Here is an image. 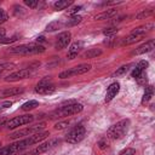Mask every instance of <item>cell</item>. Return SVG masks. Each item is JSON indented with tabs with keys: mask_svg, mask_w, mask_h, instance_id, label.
<instances>
[{
	"mask_svg": "<svg viewBox=\"0 0 155 155\" xmlns=\"http://www.w3.org/2000/svg\"><path fill=\"white\" fill-rule=\"evenodd\" d=\"M48 136H50V132L44 131V132L35 133L33 136L25 137L22 140H18V142H15V143H12L10 145H6V147L0 148V155H15V154L21 153L24 149L29 148L30 145H34L36 143H40L41 140H44Z\"/></svg>",
	"mask_w": 155,
	"mask_h": 155,
	"instance_id": "obj_1",
	"label": "cell"
},
{
	"mask_svg": "<svg viewBox=\"0 0 155 155\" xmlns=\"http://www.w3.org/2000/svg\"><path fill=\"white\" fill-rule=\"evenodd\" d=\"M84 109L82 104L78 103V102H68L67 104L61 105L58 109H56L54 111H52L50 114L51 119L54 117H64V116H71V115H76L79 113H81Z\"/></svg>",
	"mask_w": 155,
	"mask_h": 155,
	"instance_id": "obj_2",
	"label": "cell"
},
{
	"mask_svg": "<svg viewBox=\"0 0 155 155\" xmlns=\"http://www.w3.org/2000/svg\"><path fill=\"white\" fill-rule=\"evenodd\" d=\"M128 127H130V120L128 119H124V120L116 122L115 125H113L108 130L107 137L110 138V139H120L127 133Z\"/></svg>",
	"mask_w": 155,
	"mask_h": 155,
	"instance_id": "obj_3",
	"label": "cell"
},
{
	"mask_svg": "<svg viewBox=\"0 0 155 155\" xmlns=\"http://www.w3.org/2000/svg\"><path fill=\"white\" fill-rule=\"evenodd\" d=\"M10 52L12 53H17V54H38V53H42L45 52V47L40 44L36 42H30V44H25V45H19L17 47H12L10 50Z\"/></svg>",
	"mask_w": 155,
	"mask_h": 155,
	"instance_id": "obj_4",
	"label": "cell"
},
{
	"mask_svg": "<svg viewBox=\"0 0 155 155\" xmlns=\"http://www.w3.org/2000/svg\"><path fill=\"white\" fill-rule=\"evenodd\" d=\"M45 122H39L36 125H33V126H29V127H25L23 130H18L13 133H11L8 137L11 139H17V138H21V137H29V136H33L35 133H39L41 132V130L45 127Z\"/></svg>",
	"mask_w": 155,
	"mask_h": 155,
	"instance_id": "obj_5",
	"label": "cell"
},
{
	"mask_svg": "<svg viewBox=\"0 0 155 155\" xmlns=\"http://www.w3.org/2000/svg\"><path fill=\"white\" fill-rule=\"evenodd\" d=\"M85 134H86V128L79 124L76 126H74L65 136V140L70 144H76L79 142H81L84 138H85Z\"/></svg>",
	"mask_w": 155,
	"mask_h": 155,
	"instance_id": "obj_6",
	"label": "cell"
},
{
	"mask_svg": "<svg viewBox=\"0 0 155 155\" xmlns=\"http://www.w3.org/2000/svg\"><path fill=\"white\" fill-rule=\"evenodd\" d=\"M90 69H91V64H86V63L79 64V65H75V67H73V68H70L68 70L62 71L58 75V78L59 79H68V78H71V76H75V75L85 74V73L90 71Z\"/></svg>",
	"mask_w": 155,
	"mask_h": 155,
	"instance_id": "obj_7",
	"label": "cell"
},
{
	"mask_svg": "<svg viewBox=\"0 0 155 155\" xmlns=\"http://www.w3.org/2000/svg\"><path fill=\"white\" fill-rule=\"evenodd\" d=\"M54 91H56V87H54V84L52 82L51 78L41 79L35 87V92L39 94H51Z\"/></svg>",
	"mask_w": 155,
	"mask_h": 155,
	"instance_id": "obj_8",
	"label": "cell"
},
{
	"mask_svg": "<svg viewBox=\"0 0 155 155\" xmlns=\"http://www.w3.org/2000/svg\"><path fill=\"white\" fill-rule=\"evenodd\" d=\"M34 120V116L30 115V114H25V115H19V116H16L11 120H8L5 126L10 130H13V128H17L19 126H23V125H27V124H30L31 121Z\"/></svg>",
	"mask_w": 155,
	"mask_h": 155,
	"instance_id": "obj_9",
	"label": "cell"
},
{
	"mask_svg": "<svg viewBox=\"0 0 155 155\" xmlns=\"http://www.w3.org/2000/svg\"><path fill=\"white\" fill-rule=\"evenodd\" d=\"M33 70H34V68L21 69V70H18V71H15V73L7 75V76L5 78V81H7V82H15V81H18V80L27 79V78H29V76L33 74Z\"/></svg>",
	"mask_w": 155,
	"mask_h": 155,
	"instance_id": "obj_10",
	"label": "cell"
},
{
	"mask_svg": "<svg viewBox=\"0 0 155 155\" xmlns=\"http://www.w3.org/2000/svg\"><path fill=\"white\" fill-rule=\"evenodd\" d=\"M70 39H71L70 31H63V33H61V34L56 38L54 48H56V50H63V48H65V47L69 45Z\"/></svg>",
	"mask_w": 155,
	"mask_h": 155,
	"instance_id": "obj_11",
	"label": "cell"
},
{
	"mask_svg": "<svg viewBox=\"0 0 155 155\" xmlns=\"http://www.w3.org/2000/svg\"><path fill=\"white\" fill-rule=\"evenodd\" d=\"M82 48H84V41L79 40V41L73 42V44L70 45L69 50H68V53H67L68 59H74V58L78 56V53H79Z\"/></svg>",
	"mask_w": 155,
	"mask_h": 155,
	"instance_id": "obj_12",
	"label": "cell"
},
{
	"mask_svg": "<svg viewBox=\"0 0 155 155\" xmlns=\"http://www.w3.org/2000/svg\"><path fill=\"white\" fill-rule=\"evenodd\" d=\"M120 91V84L119 82H113L109 85L107 93H105V102H110L114 97H116V94Z\"/></svg>",
	"mask_w": 155,
	"mask_h": 155,
	"instance_id": "obj_13",
	"label": "cell"
},
{
	"mask_svg": "<svg viewBox=\"0 0 155 155\" xmlns=\"http://www.w3.org/2000/svg\"><path fill=\"white\" fill-rule=\"evenodd\" d=\"M154 45H155L154 40L150 39L149 41H147V42H144L143 45L138 46V47L132 52V54H143V53H147V52H149V51H151V50L154 48Z\"/></svg>",
	"mask_w": 155,
	"mask_h": 155,
	"instance_id": "obj_14",
	"label": "cell"
},
{
	"mask_svg": "<svg viewBox=\"0 0 155 155\" xmlns=\"http://www.w3.org/2000/svg\"><path fill=\"white\" fill-rule=\"evenodd\" d=\"M144 36H145V34H140V33H131L128 36H126V38L122 40L121 45H122V46H125V45L134 44V42H137V41L142 40Z\"/></svg>",
	"mask_w": 155,
	"mask_h": 155,
	"instance_id": "obj_15",
	"label": "cell"
},
{
	"mask_svg": "<svg viewBox=\"0 0 155 155\" xmlns=\"http://www.w3.org/2000/svg\"><path fill=\"white\" fill-rule=\"evenodd\" d=\"M148 65H149V63H148L147 61H140V62L136 65V68L133 69V71H132V78H134V79L137 80L143 73H145Z\"/></svg>",
	"mask_w": 155,
	"mask_h": 155,
	"instance_id": "obj_16",
	"label": "cell"
},
{
	"mask_svg": "<svg viewBox=\"0 0 155 155\" xmlns=\"http://www.w3.org/2000/svg\"><path fill=\"white\" fill-rule=\"evenodd\" d=\"M117 13V10L116 8H110V10H107V11H103L101 12L99 15H97L94 17L96 21H103V19H110L111 17H114L115 15Z\"/></svg>",
	"mask_w": 155,
	"mask_h": 155,
	"instance_id": "obj_17",
	"label": "cell"
},
{
	"mask_svg": "<svg viewBox=\"0 0 155 155\" xmlns=\"http://www.w3.org/2000/svg\"><path fill=\"white\" fill-rule=\"evenodd\" d=\"M23 91H24L23 87H12V88L4 90L1 92V96H4V97H12V96H17L19 93H23Z\"/></svg>",
	"mask_w": 155,
	"mask_h": 155,
	"instance_id": "obj_18",
	"label": "cell"
},
{
	"mask_svg": "<svg viewBox=\"0 0 155 155\" xmlns=\"http://www.w3.org/2000/svg\"><path fill=\"white\" fill-rule=\"evenodd\" d=\"M70 5H73V1L71 0H58L57 2L53 4V8L56 11H61V10L68 8Z\"/></svg>",
	"mask_w": 155,
	"mask_h": 155,
	"instance_id": "obj_19",
	"label": "cell"
},
{
	"mask_svg": "<svg viewBox=\"0 0 155 155\" xmlns=\"http://www.w3.org/2000/svg\"><path fill=\"white\" fill-rule=\"evenodd\" d=\"M64 27V23H62L61 21H53V22H51V23H48L47 25H46V31H54V30H57V29H61V28H63Z\"/></svg>",
	"mask_w": 155,
	"mask_h": 155,
	"instance_id": "obj_20",
	"label": "cell"
},
{
	"mask_svg": "<svg viewBox=\"0 0 155 155\" xmlns=\"http://www.w3.org/2000/svg\"><path fill=\"white\" fill-rule=\"evenodd\" d=\"M153 94H154L153 86H147L145 87V91H144V94H143V98H142V104H145L147 102H149L151 99Z\"/></svg>",
	"mask_w": 155,
	"mask_h": 155,
	"instance_id": "obj_21",
	"label": "cell"
},
{
	"mask_svg": "<svg viewBox=\"0 0 155 155\" xmlns=\"http://www.w3.org/2000/svg\"><path fill=\"white\" fill-rule=\"evenodd\" d=\"M81 21H82V17L79 16V15L71 16V17L64 23V27H73V25H76V24H79Z\"/></svg>",
	"mask_w": 155,
	"mask_h": 155,
	"instance_id": "obj_22",
	"label": "cell"
},
{
	"mask_svg": "<svg viewBox=\"0 0 155 155\" xmlns=\"http://www.w3.org/2000/svg\"><path fill=\"white\" fill-rule=\"evenodd\" d=\"M99 54H102V50L101 48H90L84 53V57L85 58H96Z\"/></svg>",
	"mask_w": 155,
	"mask_h": 155,
	"instance_id": "obj_23",
	"label": "cell"
},
{
	"mask_svg": "<svg viewBox=\"0 0 155 155\" xmlns=\"http://www.w3.org/2000/svg\"><path fill=\"white\" fill-rule=\"evenodd\" d=\"M36 107H39V102H38V101H35V99H31V101H28V102H25V103L22 105V110H24V111H28V110L35 109Z\"/></svg>",
	"mask_w": 155,
	"mask_h": 155,
	"instance_id": "obj_24",
	"label": "cell"
},
{
	"mask_svg": "<svg viewBox=\"0 0 155 155\" xmlns=\"http://www.w3.org/2000/svg\"><path fill=\"white\" fill-rule=\"evenodd\" d=\"M153 10L151 8H149V10H144V11H142V12H139L137 16H136V18L137 19H143V18H147V17H149V16H151L153 15Z\"/></svg>",
	"mask_w": 155,
	"mask_h": 155,
	"instance_id": "obj_25",
	"label": "cell"
},
{
	"mask_svg": "<svg viewBox=\"0 0 155 155\" xmlns=\"http://www.w3.org/2000/svg\"><path fill=\"white\" fill-rule=\"evenodd\" d=\"M130 64H127V65H122L121 68H119L115 73H114V76H120V75H125L127 71H128V69H130Z\"/></svg>",
	"mask_w": 155,
	"mask_h": 155,
	"instance_id": "obj_26",
	"label": "cell"
},
{
	"mask_svg": "<svg viewBox=\"0 0 155 155\" xmlns=\"http://www.w3.org/2000/svg\"><path fill=\"white\" fill-rule=\"evenodd\" d=\"M81 8H82V6H80V5H76V6H73V7L68 8L67 13H68L69 16H75V15H78V12H79Z\"/></svg>",
	"mask_w": 155,
	"mask_h": 155,
	"instance_id": "obj_27",
	"label": "cell"
},
{
	"mask_svg": "<svg viewBox=\"0 0 155 155\" xmlns=\"http://www.w3.org/2000/svg\"><path fill=\"white\" fill-rule=\"evenodd\" d=\"M115 33H117V28H116V27H109V28H105V29L103 30V34L107 35V36H111V35H114Z\"/></svg>",
	"mask_w": 155,
	"mask_h": 155,
	"instance_id": "obj_28",
	"label": "cell"
},
{
	"mask_svg": "<svg viewBox=\"0 0 155 155\" xmlns=\"http://www.w3.org/2000/svg\"><path fill=\"white\" fill-rule=\"evenodd\" d=\"M69 124H70V121H62V122L56 124V125H54V128H56V130H63V128L68 127Z\"/></svg>",
	"mask_w": 155,
	"mask_h": 155,
	"instance_id": "obj_29",
	"label": "cell"
},
{
	"mask_svg": "<svg viewBox=\"0 0 155 155\" xmlns=\"http://www.w3.org/2000/svg\"><path fill=\"white\" fill-rule=\"evenodd\" d=\"M17 35H15V36H12V38H2V39H0V42L1 44H11V42H13V41H16L17 40Z\"/></svg>",
	"mask_w": 155,
	"mask_h": 155,
	"instance_id": "obj_30",
	"label": "cell"
},
{
	"mask_svg": "<svg viewBox=\"0 0 155 155\" xmlns=\"http://www.w3.org/2000/svg\"><path fill=\"white\" fill-rule=\"evenodd\" d=\"M7 19H8V15H7V12H6L5 10L0 8V24L4 23V22H6Z\"/></svg>",
	"mask_w": 155,
	"mask_h": 155,
	"instance_id": "obj_31",
	"label": "cell"
},
{
	"mask_svg": "<svg viewBox=\"0 0 155 155\" xmlns=\"http://www.w3.org/2000/svg\"><path fill=\"white\" fill-rule=\"evenodd\" d=\"M24 4L30 8H35L38 6V0H24Z\"/></svg>",
	"mask_w": 155,
	"mask_h": 155,
	"instance_id": "obj_32",
	"label": "cell"
},
{
	"mask_svg": "<svg viewBox=\"0 0 155 155\" xmlns=\"http://www.w3.org/2000/svg\"><path fill=\"white\" fill-rule=\"evenodd\" d=\"M12 67H13V64H12V63H5V64H1V65H0V75H1L5 70L11 69Z\"/></svg>",
	"mask_w": 155,
	"mask_h": 155,
	"instance_id": "obj_33",
	"label": "cell"
},
{
	"mask_svg": "<svg viewBox=\"0 0 155 155\" xmlns=\"http://www.w3.org/2000/svg\"><path fill=\"white\" fill-rule=\"evenodd\" d=\"M11 105H12V102H11V101H6V102L0 103V111H2V110H5V109L10 108Z\"/></svg>",
	"mask_w": 155,
	"mask_h": 155,
	"instance_id": "obj_34",
	"label": "cell"
},
{
	"mask_svg": "<svg viewBox=\"0 0 155 155\" xmlns=\"http://www.w3.org/2000/svg\"><path fill=\"white\" fill-rule=\"evenodd\" d=\"M134 154H136V150L132 148H127L120 153V155H134Z\"/></svg>",
	"mask_w": 155,
	"mask_h": 155,
	"instance_id": "obj_35",
	"label": "cell"
},
{
	"mask_svg": "<svg viewBox=\"0 0 155 155\" xmlns=\"http://www.w3.org/2000/svg\"><path fill=\"white\" fill-rule=\"evenodd\" d=\"M5 36H6V30L4 28H0V39H2Z\"/></svg>",
	"mask_w": 155,
	"mask_h": 155,
	"instance_id": "obj_36",
	"label": "cell"
},
{
	"mask_svg": "<svg viewBox=\"0 0 155 155\" xmlns=\"http://www.w3.org/2000/svg\"><path fill=\"white\" fill-rule=\"evenodd\" d=\"M40 42H45V38L44 36H38L36 38V44H40Z\"/></svg>",
	"mask_w": 155,
	"mask_h": 155,
	"instance_id": "obj_37",
	"label": "cell"
},
{
	"mask_svg": "<svg viewBox=\"0 0 155 155\" xmlns=\"http://www.w3.org/2000/svg\"><path fill=\"white\" fill-rule=\"evenodd\" d=\"M98 145H99V148H101V149H104L107 144H105V142H104V140H101V142L98 143Z\"/></svg>",
	"mask_w": 155,
	"mask_h": 155,
	"instance_id": "obj_38",
	"label": "cell"
},
{
	"mask_svg": "<svg viewBox=\"0 0 155 155\" xmlns=\"http://www.w3.org/2000/svg\"><path fill=\"white\" fill-rule=\"evenodd\" d=\"M5 122H6V120H5V119H0V126H2Z\"/></svg>",
	"mask_w": 155,
	"mask_h": 155,
	"instance_id": "obj_39",
	"label": "cell"
},
{
	"mask_svg": "<svg viewBox=\"0 0 155 155\" xmlns=\"http://www.w3.org/2000/svg\"><path fill=\"white\" fill-rule=\"evenodd\" d=\"M0 145H1V143H0Z\"/></svg>",
	"mask_w": 155,
	"mask_h": 155,
	"instance_id": "obj_40",
	"label": "cell"
}]
</instances>
